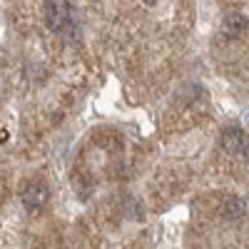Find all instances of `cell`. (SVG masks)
<instances>
[{
	"label": "cell",
	"instance_id": "3957f363",
	"mask_svg": "<svg viewBox=\"0 0 249 249\" xmlns=\"http://www.w3.org/2000/svg\"><path fill=\"white\" fill-rule=\"evenodd\" d=\"M219 144H222V150L227 155H239L247 147V135L239 127H227L219 137Z\"/></svg>",
	"mask_w": 249,
	"mask_h": 249
},
{
	"label": "cell",
	"instance_id": "6da1fadb",
	"mask_svg": "<svg viewBox=\"0 0 249 249\" xmlns=\"http://www.w3.org/2000/svg\"><path fill=\"white\" fill-rule=\"evenodd\" d=\"M45 20H48V28L53 33H62L70 20H72V5L70 0H48L45 5Z\"/></svg>",
	"mask_w": 249,
	"mask_h": 249
},
{
	"label": "cell",
	"instance_id": "8992f818",
	"mask_svg": "<svg viewBox=\"0 0 249 249\" xmlns=\"http://www.w3.org/2000/svg\"><path fill=\"white\" fill-rule=\"evenodd\" d=\"M142 3H144V5H155V3H157V0H142Z\"/></svg>",
	"mask_w": 249,
	"mask_h": 249
},
{
	"label": "cell",
	"instance_id": "5b68a950",
	"mask_svg": "<svg viewBox=\"0 0 249 249\" xmlns=\"http://www.w3.org/2000/svg\"><path fill=\"white\" fill-rule=\"evenodd\" d=\"M244 214H247V204H244V199H239V197L224 199V204H222V217H224V219L237 222V219H242Z\"/></svg>",
	"mask_w": 249,
	"mask_h": 249
},
{
	"label": "cell",
	"instance_id": "7a4b0ae2",
	"mask_svg": "<svg viewBox=\"0 0 249 249\" xmlns=\"http://www.w3.org/2000/svg\"><path fill=\"white\" fill-rule=\"evenodd\" d=\"M48 197H50L48 187L43 182H33L25 190V195H23V204H25L28 212H40L48 204Z\"/></svg>",
	"mask_w": 249,
	"mask_h": 249
},
{
	"label": "cell",
	"instance_id": "277c9868",
	"mask_svg": "<svg viewBox=\"0 0 249 249\" xmlns=\"http://www.w3.org/2000/svg\"><path fill=\"white\" fill-rule=\"evenodd\" d=\"M247 15L244 13H239V10H230L224 15V25H222V30H224V35L227 37H239V35H244L247 33Z\"/></svg>",
	"mask_w": 249,
	"mask_h": 249
}]
</instances>
